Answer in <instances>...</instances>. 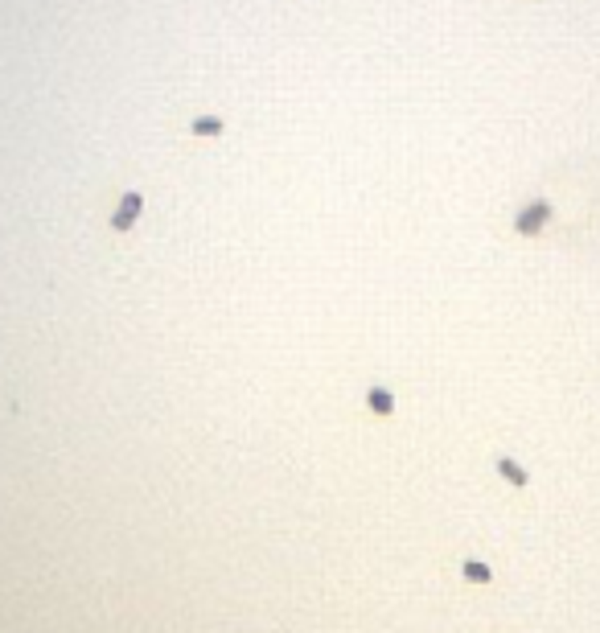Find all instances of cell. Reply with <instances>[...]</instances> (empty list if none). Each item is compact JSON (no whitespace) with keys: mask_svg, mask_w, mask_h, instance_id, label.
I'll return each instance as SVG.
<instances>
[{"mask_svg":"<svg viewBox=\"0 0 600 633\" xmlns=\"http://www.w3.org/2000/svg\"><path fill=\"white\" fill-rule=\"evenodd\" d=\"M547 218H551V206H547V202H535V206H526V210H522L518 230H522V234H535V230L547 223Z\"/></svg>","mask_w":600,"mask_h":633,"instance_id":"cell-1","label":"cell"},{"mask_svg":"<svg viewBox=\"0 0 600 633\" xmlns=\"http://www.w3.org/2000/svg\"><path fill=\"white\" fill-rule=\"evenodd\" d=\"M502 473H506V477L514 481V486H522V481H526V473H522L518 465H510V460H502Z\"/></svg>","mask_w":600,"mask_h":633,"instance_id":"cell-2","label":"cell"}]
</instances>
